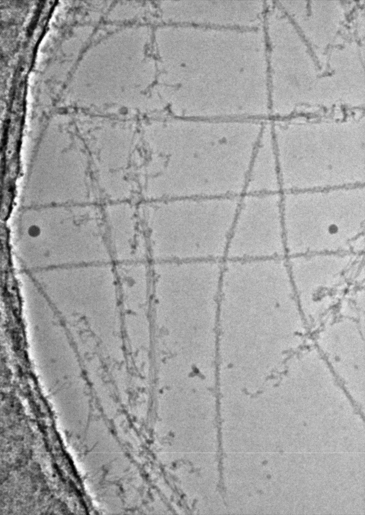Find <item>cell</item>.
I'll list each match as a JSON object with an SVG mask.
<instances>
[{"instance_id": "obj_8", "label": "cell", "mask_w": 365, "mask_h": 515, "mask_svg": "<svg viewBox=\"0 0 365 515\" xmlns=\"http://www.w3.org/2000/svg\"><path fill=\"white\" fill-rule=\"evenodd\" d=\"M330 232H332V233H334V232H336V231L337 230V229H336V226H331V228H330Z\"/></svg>"}, {"instance_id": "obj_4", "label": "cell", "mask_w": 365, "mask_h": 515, "mask_svg": "<svg viewBox=\"0 0 365 515\" xmlns=\"http://www.w3.org/2000/svg\"><path fill=\"white\" fill-rule=\"evenodd\" d=\"M277 212L274 194L240 196L225 260L273 259L278 244Z\"/></svg>"}, {"instance_id": "obj_7", "label": "cell", "mask_w": 365, "mask_h": 515, "mask_svg": "<svg viewBox=\"0 0 365 515\" xmlns=\"http://www.w3.org/2000/svg\"><path fill=\"white\" fill-rule=\"evenodd\" d=\"M277 150L271 127L264 125L248 169L244 194H273Z\"/></svg>"}, {"instance_id": "obj_2", "label": "cell", "mask_w": 365, "mask_h": 515, "mask_svg": "<svg viewBox=\"0 0 365 515\" xmlns=\"http://www.w3.org/2000/svg\"><path fill=\"white\" fill-rule=\"evenodd\" d=\"M167 198L240 197L258 135L252 120L173 117L164 130Z\"/></svg>"}, {"instance_id": "obj_1", "label": "cell", "mask_w": 365, "mask_h": 515, "mask_svg": "<svg viewBox=\"0 0 365 515\" xmlns=\"http://www.w3.org/2000/svg\"><path fill=\"white\" fill-rule=\"evenodd\" d=\"M168 98L173 116L257 120L260 50L251 28L179 25L168 31Z\"/></svg>"}, {"instance_id": "obj_6", "label": "cell", "mask_w": 365, "mask_h": 515, "mask_svg": "<svg viewBox=\"0 0 365 515\" xmlns=\"http://www.w3.org/2000/svg\"><path fill=\"white\" fill-rule=\"evenodd\" d=\"M111 217L108 223L109 244L115 264L150 261L147 238L138 205L122 202Z\"/></svg>"}, {"instance_id": "obj_5", "label": "cell", "mask_w": 365, "mask_h": 515, "mask_svg": "<svg viewBox=\"0 0 365 515\" xmlns=\"http://www.w3.org/2000/svg\"><path fill=\"white\" fill-rule=\"evenodd\" d=\"M169 8L171 19L205 27L250 28L256 15L255 4L244 0L174 2Z\"/></svg>"}, {"instance_id": "obj_3", "label": "cell", "mask_w": 365, "mask_h": 515, "mask_svg": "<svg viewBox=\"0 0 365 515\" xmlns=\"http://www.w3.org/2000/svg\"><path fill=\"white\" fill-rule=\"evenodd\" d=\"M239 198H182L139 205L150 261H224Z\"/></svg>"}]
</instances>
